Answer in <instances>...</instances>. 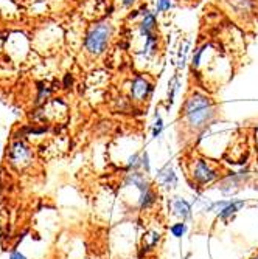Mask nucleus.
<instances>
[{
	"instance_id": "f257e3e1",
	"label": "nucleus",
	"mask_w": 258,
	"mask_h": 259,
	"mask_svg": "<svg viewBox=\"0 0 258 259\" xmlns=\"http://www.w3.org/2000/svg\"><path fill=\"white\" fill-rule=\"evenodd\" d=\"M182 120L187 129L192 132H201L207 129L216 120V104L212 98H208L204 93L195 92L182 104Z\"/></svg>"
},
{
	"instance_id": "9d476101",
	"label": "nucleus",
	"mask_w": 258,
	"mask_h": 259,
	"mask_svg": "<svg viewBox=\"0 0 258 259\" xmlns=\"http://www.w3.org/2000/svg\"><path fill=\"white\" fill-rule=\"evenodd\" d=\"M230 5L238 16H250L255 7L252 0H230Z\"/></svg>"
},
{
	"instance_id": "dca6fc26",
	"label": "nucleus",
	"mask_w": 258,
	"mask_h": 259,
	"mask_svg": "<svg viewBox=\"0 0 258 259\" xmlns=\"http://www.w3.org/2000/svg\"><path fill=\"white\" fill-rule=\"evenodd\" d=\"M173 0H157L156 4V13H165L173 8Z\"/></svg>"
},
{
	"instance_id": "f3484780",
	"label": "nucleus",
	"mask_w": 258,
	"mask_h": 259,
	"mask_svg": "<svg viewBox=\"0 0 258 259\" xmlns=\"http://www.w3.org/2000/svg\"><path fill=\"white\" fill-rule=\"evenodd\" d=\"M162 131H163V120L160 118L159 115H156V121H154V124H153V137H154V138L160 137Z\"/></svg>"
},
{
	"instance_id": "5701e85b",
	"label": "nucleus",
	"mask_w": 258,
	"mask_h": 259,
	"mask_svg": "<svg viewBox=\"0 0 258 259\" xmlns=\"http://www.w3.org/2000/svg\"><path fill=\"white\" fill-rule=\"evenodd\" d=\"M0 13H2V2H0Z\"/></svg>"
},
{
	"instance_id": "423d86ee",
	"label": "nucleus",
	"mask_w": 258,
	"mask_h": 259,
	"mask_svg": "<svg viewBox=\"0 0 258 259\" xmlns=\"http://www.w3.org/2000/svg\"><path fill=\"white\" fill-rule=\"evenodd\" d=\"M156 179H157V183L162 188H165V190H174L179 183V179H177V176H176V172H174V169L170 163L157 171Z\"/></svg>"
},
{
	"instance_id": "6e6552de",
	"label": "nucleus",
	"mask_w": 258,
	"mask_h": 259,
	"mask_svg": "<svg viewBox=\"0 0 258 259\" xmlns=\"http://www.w3.org/2000/svg\"><path fill=\"white\" fill-rule=\"evenodd\" d=\"M244 206H246V202H244V200H229L227 205L219 211V213H218L216 216H218V219H221V221H229V219H232L233 216H237Z\"/></svg>"
},
{
	"instance_id": "1a4fd4ad",
	"label": "nucleus",
	"mask_w": 258,
	"mask_h": 259,
	"mask_svg": "<svg viewBox=\"0 0 258 259\" xmlns=\"http://www.w3.org/2000/svg\"><path fill=\"white\" fill-rule=\"evenodd\" d=\"M157 202V194L154 193L153 188H146V190L140 191L138 193V197H137V208L140 211H145V209H150L156 205Z\"/></svg>"
},
{
	"instance_id": "9b49d317",
	"label": "nucleus",
	"mask_w": 258,
	"mask_h": 259,
	"mask_svg": "<svg viewBox=\"0 0 258 259\" xmlns=\"http://www.w3.org/2000/svg\"><path fill=\"white\" fill-rule=\"evenodd\" d=\"M160 241V233L159 231H148L145 236H143V245H142V251H140V254H146L148 251H151L154 247H157Z\"/></svg>"
},
{
	"instance_id": "412c9836",
	"label": "nucleus",
	"mask_w": 258,
	"mask_h": 259,
	"mask_svg": "<svg viewBox=\"0 0 258 259\" xmlns=\"http://www.w3.org/2000/svg\"><path fill=\"white\" fill-rule=\"evenodd\" d=\"M0 160H2V140H0Z\"/></svg>"
},
{
	"instance_id": "20e7f679",
	"label": "nucleus",
	"mask_w": 258,
	"mask_h": 259,
	"mask_svg": "<svg viewBox=\"0 0 258 259\" xmlns=\"http://www.w3.org/2000/svg\"><path fill=\"white\" fill-rule=\"evenodd\" d=\"M192 179L198 186H207L210 183H213L219 179L221 172L216 166H213L212 163L204 160V158H198L193 160L192 163Z\"/></svg>"
},
{
	"instance_id": "f8f14e48",
	"label": "nucleus",
	"mask_w": 258,
	"mask_h": 259,
	"mask_svg": "<svg viewBox=\"0 0 258 259\" xmlns=\"http://www.w3.org/2000/svg\"><path fill=\"white\" fill-rule=\"evenodd\" d=\"M36 90H38V95H36L34 106H44L47 101H49V98L52 97V89L47 85L45 82H39Z\"/></svg>"
},
{
	"instance_id": "2eb2a0df",
	"label": "nucleus",
	"mask_w": 258,
	"mask_h": 259,
	"mask_svg": "<svg viewBox=\"0 0 258 259\" xmlns=\"http://www.w3.org/2000/svg\"><path fill=\"white\" fill-rule=\"evenodd\" d=\"M179 90V78L177 76H173L168 82V104L171 106L173 101H174V97H176V92Z\"/></svg>"
},
{
	"instance_id": "4468645a",
	"label": "nucleus",
	"mask_w": 258,
	"mask_h": 259,
	"mask_svg": "<svg viewBox=\"0 0 258 259\" xmlns=\"http://www.w3.org/2000/svg\"><path fill=\"white\" fill-rule=\"evenodd\" d=\"M187 224L183 221L180 222H176L170 227V233H171V236H174L176 239H180L182 236H185V233H187Z\"/></svg>"
},
{
	"instance_id": "4be33fe9",
	"label": "nucleus",
	"mask_w": 258,
	"mask_h": 259,
	"mask_svg": "<svg viewBox=\"0 0 258 259\" xmlns=\"http://www.w3.org/2000/svg\"><path fill=\"white\" fill-rule=\"evenodd\" d=\"M250 259H258V253H256V254H253V256H252Z\"/></svg>"
},
{
	"instance_id": "6ab92c4d",
	"label": "nucleus",
	"mask_w": 258,
	"mask_h": 259,
	"mask_svg": "<svg viewBox=\"0 0 258 259\" xmlns=\"http://www.w3.org/2000/svg\"><path fill=\"white\" fill-rule=\"evenodd\" d=\"M8 259H28L25 254H23L22 251H19V250H11L10 251V256H8Z\"/></svg>"
},
{
	"instance_id": "f03ea898",
	"label": "nucleus",
	"mask_w": 258,
	"mask_h": 259,
	"mask_svg": "<svg viewBox=\"0 0 258 259\" xmlns=\"http://www.w3.org/2000/svg\"><path fill=\"white\" fill-rule=\"evenodd\" d=\"M112 36H114V25L110 20L103 19V20L93 22L87 28L84 39H83L84 52L92 58L101 56L109 49Z\"/></svg>"
},
{
	"instance_id": "39448f33",
	"label": "nucleus",
	"mask_w": 258,
	"mask_h": 259,
	"mask_svg": "<svg viewBox=\"0 0 258 259\" xmlns=\"http://www.w3.org/2000/svg\"><path fill=\"white\" fill-rule=\"evenodd\" d=\"M154 84L145 75H137L132 78L129 85V98L132 103H145L153 95Z\"/></svg>"
},
{
	"instance_id": "a211bd4d",
	"label": "nucleus",
	"mask_w": 258,
	"mask_h": 259,
	"mask_svg": "<svg viewBox=\"0 0 258 259\" xmlns=\"http://www.w3.org/2000/svg\"><path fill=\"white\" fill-rule=\"evenodd\" d=\"M142 169H143L146 174H150V172H151L150 155H148V152H146V151H145V152H142Z\"/></svg>"
},
{
	"instance_id": "0eeeda50",
	"label": "nucleus",
	"mask_w": 258,
	"mask_h": 259,
	"mask_svg": "<svg viewBox=\"0 0 258 259\" xmlns=\"http://www.w3.org/2000/svg\"><path fill=\"white\" fill-rule=\"evenodd\" d=\"M171 209H173V214L177 216L180 221H189L193 216V209H192V203L189 200H185L182 197H176L171 202Z\"/></svg>"
},
{
	"instance_id": "7ed1b4c3",
	"label": "nucleus",
	"mask_w": 258,
	"mask_h": 259,
	"mask_svg": "<svg viewBox=\"0 0 258 259\" xmlns=\"http://www.w3.org/2000/svg\"><path fill=\"white\" fill-rule=\"evenodd\" d=\"M8 164L14 171H25L34 163V151L27 143L25 138L16 137L11 140V143L7 151Z\"/></svg>"
},
{
	"instance_id": "aec40b11",
	"label": "nucleus",
	"mask_w": 258,
	"mask_h": 259,
	"mask_svg": "<svg viewBox=\"0 0 258 259\" xmlns=\"http://www.w3.org/2000/svg\"><path fill=\"white\" fill-rule=\"evenodd\" d=\"M120 4H122L125 8H132V7L137 4V0H120Z\"/></svg>"
},
{
	"instance_id": "ddd939ff",
	"label": "nucleus",
	"mask_w": 258,
	"mask_h": 259,
	"mask_svg": "<svg viewBox=\"0 0 258 259\" xmlns=\"http://www.w3.org/2000/svg\"><path fill=\"white\" fill-rule=\"evenodd\" d=\"M142 169V152H134L126 160V171H138Z\"/></svg>"
}]
</instances>
